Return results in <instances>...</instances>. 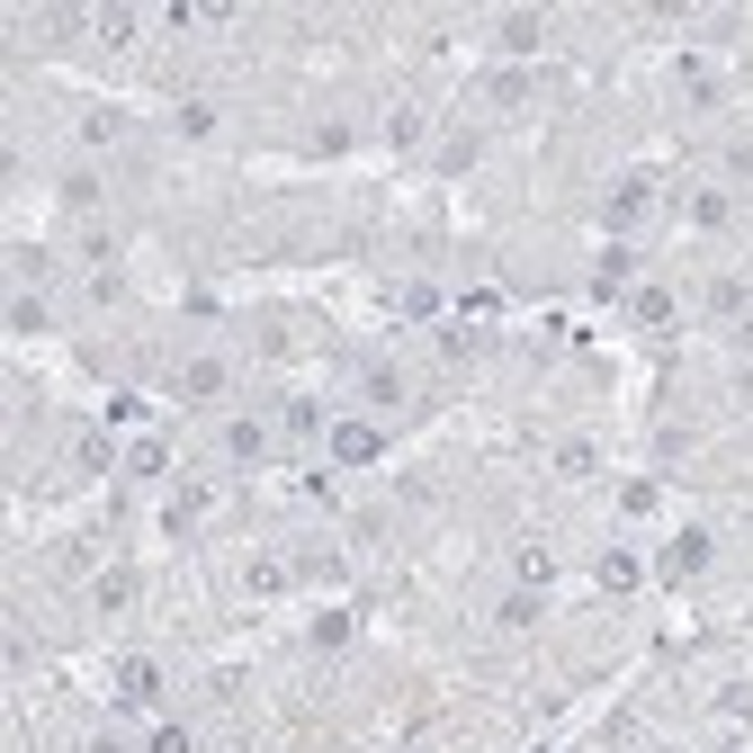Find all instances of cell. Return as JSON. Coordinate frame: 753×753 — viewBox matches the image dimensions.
<instances>
[{"mask_svg": "<svg viewBox=\"0 0 753 753\" xmlns=\"http://www.w3.org/2000/svg\"><path fill=\"white\" fill-rule=\"evenodd\" d=\"M207 395H225V368L216 359H189L180 368V404H207Z\"/></svg>", "mask_w": 753, "mask_h": 753, "instance_id": "obj_6", "label": "cell"}, {"mask_svg": "<svg viewBox=\"0 0 753 753\" xmlns=\"http://www.w3.org/2000/svg\"><path fill=\"white\" fill-rule=\"evenodd\" d=\"M153 753H189V727H153Z\"/></svg>", "mask_w": 753, "mask_h": 753, "instance_id": "obj_12", "label": "cell"}, {"mask_svg": "<svg viewBox=\"0 0 753 753\" xmlns=\"http://www.w3.org/2000/svg\"><path fill=\"white\" fill-rule=\"evenodd\" d=\"M225 458H234V466H260V458H269V422H260V413H234V422H225Z\"/></svg>", "mask_w": 753, "mask_h": 753, "instance_id": "obj_3", "label": "cell"}, {"mask_svg": "<svg viewBox=\"0 0 753 753\" xmlns=\"http://www.w3.org/2000/svg\"><path fill=\"white\" fill-rule=\"evenodd\" d=\"M520 583H529V592L557 583V547H520Z\"/></svg>", "mask_w": 753, "mask_h": 753, "instance_id": "obj_7", "label": "cell"}, {"mask_svg": "<svg viewBox=\"0 0 753 753\" xmlns=\"http://www.w3.org/2000/svg\"><path fill=\"white\" fill-rule=\"evenodd\" d=\"M332 458H341V466H368V458H386L377 422H332Z\"/></svg>", "mask_w": 753, "mask_h": 753, "instance_id": "obj_4", "label": "cell"}, {"mask_svg": "<svg viewBox=\"0 0 753 753\" xmlns=\"http://www.w3.org/2000/svg\"><path fill=\"white\" fill-rule=\"evenodd\" d=\"M82 135H90V144H117L126 117H117V108H90V117H82Z\"/></svg>", "mask_w": 753, "mask_h": 753, "instance_id": "obj_8", "label": "cell"}, {"mask_svg": "<svg viewBox=\"0 0 753 753\" xmlns=\"http://www.w3.org/2000/svg\"><path fill=\"white\" fill-rule=\"evenodd\" d=\"M162 700V664L153 655H126L117 664V709H153Z\"/></svg>", "mask_w": 753, "mask_h": 753, "instance_id": "obj_1", "label": "cell"}, {"mask_svg": "<svg viewBox=\"0 0 753 753\" xmlns=\"http://www.w3.org/2000/svg\"><path fill=\"white\" fill-rule=\"evenodd\" d=\"M601 583H610V592H628V583H637V557H620V547H610V557H601Z\"/></svg>", "mask_w": 753, "mask_h": 753, "instance_id": "obj_9", "label": "cell"}, {"mask_svg": "<svg viewBox=\"0 0 753 753\" xmlns=\"http://www.w3.org/2000/svg\"><path fill=\"white\" fill-rule=\"evenodd\" d=\"M503 628H538V592H512L503 601Z\"/></svg>", "mask_w": 753, "mask_h": 753, "instance_id": "obj_10", "label": "cell"}, {"mask_svg": "<svg viewBox=\"0 0 753 753\" xmlns=\"http://www.w3.org/2000/svg\"><path fill=\"white\" fill-rule=\"evenodd\" d=\"M135 601V574H99V610H126Z\"/></svg>", "mask_w": 753, "mask_h": 753, "instance_id": "obj_11", "label": "cell"}, {"mask_svg": "<svg viewBox=\"0 0 753 753\" xmlns=\"http://www.w3.org/2000/svg\"><path fill=\"white\" fill-rule=\"evenodd\" d=\"M494 36H503V54H538V45H547V19H529V10H512V19L494 28Z\"/></svg>", "mask_w": 753, "mask_h": 753, "instance_id": "obj_5", "label": "cell"}, {"mask_svg": "<svg viewBox=\"0 0 753 753\" xmlns=\"http://www.w3.org/2000/svg\"><path fill=\"white\" fill-rule=\"evenodd\" d=\"M709 547H718L709 529H681V538L664 547V574H673V583H691V574H709Z\"/></svg>", "mask_w": 753, "mask_h": 753, "instance_id": "obj_2", "label": "cell"}]
</instances>
